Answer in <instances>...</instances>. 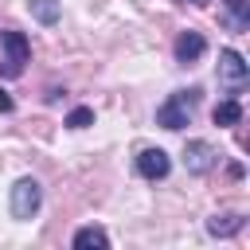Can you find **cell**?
<instances>
[{"label":"cell","instance_id":"obj_5","mask_svg":"<svg viewBox=\"0 0 250 250\" xmlns=\"http://www.w3.org/2000/svg\"><path fill=\"white\" fill-rule=\"evenodd\" d=\"M215 160H219V152H215L207 141H188V145H184V168H188L191 176H207V172L215 168Z\"/></svg>","mask_w":250,"mask_h":250},{"label":"cell","instance_id":"obj_13","mask_svg":"<svg viewBox=\"0 0 250 250\" xmlns=\"http://www.w3.org/2000/svg\"><path fill=\"white\" fill-rule=\"evenodd\" d=\"M90 121H94V109H90V105H78V109H70V117H66L70 129H86Z\"/></svg>","mask_w":250,"mask_h":250},{"label":"cell","instance_id":"obj_1","mask_svg":"<svg viewBox=\"0 0 250 250\" xmlns=\"http://www.w3.org/2000/svg\"><path fill=\"white\" fill-rule=\"evenodd\" d=\"M195 105H199V86H188V90H172L160 105H156V125L160 129H184V125H191V113H195Z\"/></svg>","mask_w":250,"mask_h":250},{"label":"cell","instance_id":"obj_10","mask_svg":"<svg viewBox=\"0 0 250 250\" xmlns=\"http://www.w3.org/2000/svg\"><path fill=\"white\" fill-rule=\"evenodd\" d=\"M211 121H215V125H223V129L238 125V121H242V105H238V98H223V102L211 109Z\"/></svg>","mask_w":250,"mask_h":250},{"label":"cell","instance_id":"obj_15","mask_svg":"<svg viewBox=\"0 0 250 250\" xmlns=\"http://www.w3.org/2000/svg\"><path fill=\"white\" fill-rule=\"evenodd\" d=\"M184 4H207V0H184Z\"/></svg>","mask_w":250,"mask_h":250},{"label":"cell","instance_id":"obj_9","mask_svg":"<svg viewBox=\"0 0 250 250\" xmlns=\"http://www.w3.org/2000/svg\"><path fill=\"white\" fill-rule=\"evenodd\" d=\"M223 12H227V23L234 35H242L250 27V0H223Z\"/></svg>","mask_w":250,"mask_h":250},{"label":"cell","instance_id":"obj_2","mask_svg":"<svg viewBox=\"0 0 250 250\" xmlns=\"http://www.w3.org/2000/svg\"><path fill=\"white\" fill-rule=\"evenodd\" d=\"M0 43H4L0 74H4V78H20V74H23V66H27V59H31V43H27V35L8 27V31H0Z\"/></svg>","mask_w":250,"mask_h":250},{"label":"cell","instance_id":"obj_4","mask_svg":"<svg viewBox=\"0 0 250 250\" xmlns=\"http://www.w3.org/2000/svg\"><path fill=\"white\" fill-rule=\"evenodd\" d=\"M12 219H31L39 207H43V188H39V180H31V176H23V180H16L12 184Z\"/></svg>","mask_w":250,"mask_h":250},{"label":"cell","instance_id":"obj_3","mask_svg":"<svg viewBox=\"0 0 250 250\" xmlns=\"http://www.w3.org/2000/svg\"><path fill=\"white\" fill-rule=\"evenodd\" d=\"M219 82L230 90V98H238L246 90V82H250V66H246V59L234 47H223L219 51Z\"/></svg>","mask_w":250,"mask_h":250},{"label":"cell","instance_id":"obj_11","mask_svg":"<svg viewBox=\"0 0 250 250\" xmlns=\"http://www.w3.org/2000/svg\"><path fill=\"white\" fill-rule=\"evenodd\" d=\"M70 246H74V250H90V246H98V250H105V246H109V234H105L102 227H82V230H74V238H70Z\"/></svg>","mask_w":250,"mask_h":250},{"label":"cell","instance_id":"obj_7","mask_svg":"<svg viewBox=\"0 0 250 250\" xmlns=\"http://www.w3.org/2000/svg\"><path fill=\"white\" fill-rule=\"evenodd\" d=\"M203 51H207V39H203L199 31H180V35H176V43H172V55H176V62H180V66L199 62V59H203Z\"/></svg>","mask_w":250,"mask_h":250},{"label":"cell","instance_id":"obj_14","mask_svg":"<svg viewBox=\"0 0 250 250\" xmlns=\"http://www.w3.org/2000/svg\"><path fill=\"white\" fill-rule=\"evenodd\" d=\"M12 109H16V102L8 98V90H0V113H12Z\"/></svg>","mask_w":250,"mask_h":250},{"label":"cell","instance_id":"obj_8","mask_svg":"<svg viewBox=\"0 0 250 250\" xmlns=\"http://www.w3.org/2000/svg\"><path fill=\"white\" fill-rule=\"evenodd\" d=\"M242 227H246V215H238V211H227V215H211L207 219V234H215V238H230Z\"/></svg>","mask_w":250,"mask_h":250},{"label":"cell","instance_id":"obj_12","mask_svg":"<svg viewBox=\"0 0 250 250\" xmlns=\"http://www.w3.org/2000/svg\"><path fill=\"white\" fill-rule=\"evenodd\" d=\"M27 12H31L39 23H47V27L59 23V16H62V12H59V0H27Z\"/></svg>","mask_w":250,"mask_h":250},{"label":"cell","instance_id":"obj_6","mask_svg":"<svg viewBox=\"0 0 250 250\" xmlns=\"http://www.w3.org/2000/svg\"><path fill=\"white\" fill-rule=\"evenodd\" d=\"M172 172V156L164 148H141L137 152V176L145 180H164Z\"/></svg>","mask_w":250,"mask_h":250}]
</instances>
